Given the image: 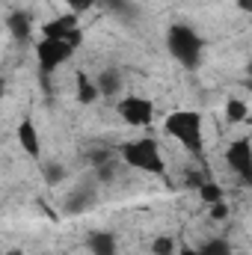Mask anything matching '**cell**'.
<instances>
[{"label":"cell","instance_id":"6da1fadb","mask_svg":"<svg viewBox=\"0 0 252 255\" xmlns=\"http://www.w3.org/2000/svg\"><path fill=\"white\" fill-rule=\"evenodd\" d=\"M166 45H169V54L184 65V68L193 71V68L202 65L205 42H202V36H199L193 27H187V24H175V27L169 30V36H166Z\"/></svg>","mask_w":252,"mask_h":255},{"label":"cell","instance_id":"7a4b0ae2","mask_svg":"<svg viewBox=\"0 0 252 255\" xmlns=\"http://www.w3.org/2000/svg\"><path fill=\"white\" fill-rule=\"evenodd\" d=\"M163 130L175 142H181L187 151L202 154V116L196 110H175V113H169L166 122H163Z\"/></svg>","mask_w":252,"mask_h":255},{"label":"cell","instance_id":"3957f363","mask_svg":"<svg viewBox=\"0 0 252 255\" xmlns=\"http://www.w3.org/2000/svg\"><path fill=\"white\" fill-rule=\"evenodd\" d=\"M122 160H125L130 169H139V172H148V175H163L166 172L163 154H160V148H157V142L151 136L125 142L122 145Z\"/></svg>","mask_w":252,"mask_h":255},{"label":"cell","instance_id":"277c9868","mask_svg":"<svg viewBox=\"0 0 252 255\" xmlns=\"http://www.w3.org/2000/svg\"><path fill=\"white\" fill-rule=\"evenodd\" d=\"M71 54H74V48H71L68 42H63V39H42V42L36 45V57H39L42 74L57 71L60 65H65L71 60Z\"/></svg>","mask_w":252,"mask_h":255},{"label":"cell","instance_id":"5b68a950","mask_svg":"<svg viewBox=\"0 0 252 255\" xmlns=\"http://www.w3.org/2000/svg\"><path fill=\"white\" fill-rule=\"evenodd\" d=\"M119 116L130 128H145L154 119V104L142 95H127V98L119 101Z\"/></svg>","mask_w":252,"mask_h":255},{"label":"cell","instance_id":"8992f818","mask_svg":"<svg viewBox=\"0 0 252 255\" xmlns=\"http://www.w3.org/2000/svg\"><path fill=\"white\" fill-rule=\"evenodd\" d=\"M42 36H45V39H63L71 48H77V45H80V27H77L74 12H71V15H60V18L42 24Z\"/></svg>","mask_w":252,"mask_h":255},{"label":"cell","instance_id":"52a82bcc","mask_svg":"<svg viewBox=\"0 0 252 255\" xmlns=\"http://www.w3.org/2000/svg\"><path fill=\"white\" fill-rule=\"evenodd\" d=\"M229 166L244 178V181H250L252 178V148H250V139H235L232 145H229Z\"/></svg>","mask_w":252,"mask_h":255},{"label":"cell","instance_id":"ba28073f","mask_svg":"<svg viewBox=\"0 0 252 255\" xmlns=\"http://www.w3.org/2000/svg\"><path fill=\"white\" fill-rule=\"evenodd\" d=\"M18 145L30 154V157H39V151H42V139H39V128L33 125L30 119H24L21 125H18Z\"/></svg>","mask_w":252,"mask_h":255},{"label":"cell","instance_id":"9c48e42d","mask_svg":"<svg viewBox=\"0 0 252 255\" xmlns=\"http://www.w3.org/2000/svg\"><path fill=\"white\" fill-rule=\"evenodd\" d=\"M86 247L92 255H116V238L110 232H92L86 238Z\"/></svg>","mask_w":252,"mask_h":255},{"label":"cell","instance_id":"30bf717a","mask_svg":"<svg viewBox=\"0 0 252 255\" xmlns=\"http://www.w3.org/2000/svg\"><path fill=\"white\" fill-rule=\"evenodd\" d=\"M101 95H98V86H95V80H89L86 74H77V104H92V101H98Z\"/></svg>","mask_w":252,"mask_h":255},{"label":"cell","instance_id":"8fae6325","mask_svg":"<svg viewBox=\"0 0 252 255\" xmlns=\"http://www.w3.org/2000/svg\"><path fill=\"white\" fill-rule=\"evenodd\" d=\"M95 86H98V95H113V92H119L122 80H119L116 71H101L98 80H95Z\"/></svg>","mask_w":252,"mask_h":255},{"label":"cell","instance_id":"7c38bea8","mask_svg":"<svg viewBox=\"0 0 252 255\" xmlns=\"http://www.w3.org/2000/svg\"><path fill=\"white\" fill-rule=\"evenodd\" d=\"M6 24H9L12 36H18V39H30V18H27L24 12H12Z\"/></svg>","mask_w":252,"mask_h":255},{"label":"cell","instance_id":"4fadbf2b","mask_svg":"<svg viewBox=\"0 0 252 255\" xmlns=\"http://www.w3.org/2000/svg\"><path fill=\"white\" fill-rule=\"evenodd\" d=\"M247 116H250L247 101H241V98H229V101H226V119H229V122H244Z\"/></svg>","mask_w":252,"mask_h":255},{"label":"cell","instance_id":"5bb4252c","mask_svg":"<svg viewBox=\"0 0 252 255\" xmlns=\"http://www.w3.org/2000/svg\"><path fill=\"white\" fill-rule=\"evenodd\" d=\"M199 196H202L208 205H217V202H223V190H220L214 181H202V184H199Z\"/></svg>","mask_w":252,"mask_h":255},{"label":"cell","instance_id":"9a60e30c","mask_svg":"<svg viewBox=\"0 0 252 255\" xmlns=\"http://www.w3.org/2000/svg\"><path fill=\"white\" fill-rule=\"evenodd\" d=\"M151 253L154 255H175V244H172V238H157V241L151 244Z\"/></svg>","mask_w":252,"mask_h":255},{"label":"cell","instance_id":"2e32d148","mask_svg":"<svg viewBox=\"0 0 252 255\" xmlns=\"http://www.w3.org/2000/svg\"><path fill=\"white\" fill-rule=\"evenodd\" d=\"M63 178H65V169H63V166H57V163L45 166V181H48V184H60Z\"/></svg>","mask_w":252,"mask_h":255},{"label":"cell","instance_id":"e0dca14e","mask_svg":"<svg viewBox=\"0 0 252 255\" xmlns=\"http://www.w3.org/2000/svg\"><path fill=\"white\" fill-rule=\"evenodd\" d=\"M95 0H68V6L74 9V12H83V9H89Z\"/></svg>","mask_w":252,"mask_h":255},{"label":"cell","instance_id":"ac0fdd59","mask_svg":"<svg viewBox=\"0 0 252 255\" xmlns=\"http://www.w3.org/2000/svg\"><path fill=\"white\" fill-rule=\"evenodd\" d=\"M238 3H241V9H244V12H250L252 6H250V0H238Z\"/></svg>","mask_w":252,"mask_h":255},{"label":"cell","instance_id":"d6986e66","mask_svg":"<svg viewBox=\"0 0 252 255\" xmlns=\"http://www.w3.org/2000/svg\"><path fill=\"white\" fill-rule=\"evenodd\" d=\"M184 255H202V253H184Z\"/></svg>","mask_w":252,"mask_h":255},{"label":"cell","instance_id":"ffe728a7","mask_svg":"<svg viewBox=\"0 0 252 255\" xmlns=\"http://www.w3.org/2000/svg\"><path fill=\"white\" fill-rule=\"evenodd\" d=\"M9 255H21V253H9Z\"/></svg>","mask_w":252,"mask_h":255}]
</instances>
